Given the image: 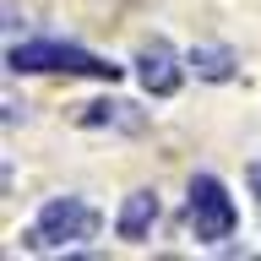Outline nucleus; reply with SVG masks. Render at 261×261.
<instances>
[{"mask_svg": "<svg viewBox=\"0 0 261 261\" xmlns=\"http://www.w3.org/2000/svg\"><path fill=\"white\" fill-rule=\"evenodd\" d=\"M136 76H142V87L152 98H169L179 87V55L163 38H152V44H142V55H136Z\"/></svg>", "mask_w": 261, "mask_h": 261, "instance_id": "obj_4", "label": "nucleus"}, {"mask_svg": "<svg viewBox=\"0 0 261 261\" xmlns=\"http://www.w3.org/2000/svg\"><path fill=\"white\" fill-rule=\"evenodd\" d=\"M185 223H191L196 240H228L234 223H240V212L228 201V191L218 185L212 174H196L191 179V201H185Z\"/></svg>", "mask_w": 261, "mask_h": 261, "instance_id": "obj_3", "label": "nucleus"}, {"mask_svg": "<svg viewBox=\"0 0 261 261\" xmlns=\"http://www.w3.org/2000/svg\"><path fill=\"white\" fill-rule=\"evenodd\" d=\"M82 125H125V130H142V114L130 109V103H93V109L82 114Z\"/></svg>", "mask_w": 261, "mask_h": 261, "instance_id": "obj_6", "label": "nucleus"}, {"mask_svg": "<svg viewBox=\"0 0 261 261\" xmlns=\"http://www.w3.org/2000/svg\"><path fill=\"white\" fill-rule=\"evenodd\" d=\"M152 223H158V196L136 191V196H125V207H120V218H114V234H120V240H142Z\"/></svg>", "mask_w": 261, "mask_h": 261, "instance_id": "obj_5", "label": "nucleus"}, {"mask_svg": "<svg viewBox=\"0 0 261 261\" xmlns=\"http://www.w3.org/2000/svg\"><path fill=\"white\" fill-rule=\"evenodd\" d=\"M250 191H256V207H261V158L250 163Z\"/></svg>", "mask_w": 261, "mask_h": 261, "instance_id": "obj_8", "label": "nucleus"}, {"mask_svg": "<svg viewBox=\"0 0 261 261\" xmlns=\"http://www.w3.org/2000/svg\"><path fill=\"white\" fill-rule=\"evenodd\" d=\"M191 65H196V76H207V82H228L234 76V55H228V49H196Z\"/></svg>", "mask_w": 261, "mask_h": 261, "instance_id": "obj_7", "label": "nucleus"}, {"mask_svg": "<svg viewBox=\"0 0 261 261\" xmlns=\"http://www.w3.org/2000/svg\"><path fill=\"white\" fill-rule=\"evenodd\" d=\"M93 234H98V212L76 196H55V201H44L38 223L28 228V250H71Z\"/></svg>", "mask_w": 261, "mask_h": 261, "instance_id": "obj_2", "label": "nucleus"}, {"mask_svg": "<svg viewBox=\"0 0 261 261\" xmlns=\"http://www.w3.org/2000/svg\"><path fill=\"white\" fill-rule=\"evenodd\" d=\"M6 65H11V71H65V76H98V82H114V76H120V65L98 60V55H87V49H76V44H60V38L11 44Z\"/></svg>", "mask_w": 261, "mask_h": 261, "instance_id": "obj_1", "label": "nucleus"}]
</instances>
